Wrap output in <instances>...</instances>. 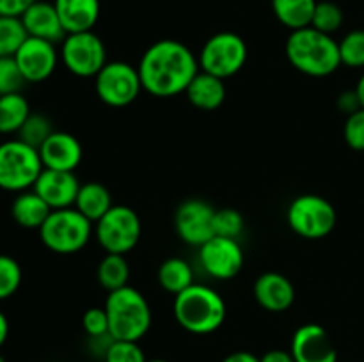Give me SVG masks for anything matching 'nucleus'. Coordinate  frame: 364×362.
I'll return each instance as SVG.
<instances>
[{
	"label": "nucleus",
	"mask_w": 364,
	"mask_h": 362,
	"mask_svg": "<svg viewBox=\"0 0 364 362\" xmlns=\"http://www.w3.org/2000/svg\"><path fill=\"white\" fill-rule=\"evenodd\" d=\"M137 70L146 92L156 98H173L187 91L199 73V60L181 41L160 39L142 53Z\"/></svg>",
	"instance_id": "nucleus-1"
},
{
	"label": "nucleus",
	"mask_w": 364,
	"mask_h": 362,
	"mask_svg": "<svg viewBox=\"0 0 364 362\" xmlns=\"http://www.w3.org/2000/svg\"><path fill=\"white\" fill-rule=\"evenodd\" d=\"M284 52L291 66L308 77H329L341 66L340 45L336 39L313 27L291 31Z\"/></svg>",
	"instance_id": "nucleus-2"
},
{
	"label": "nucleus",
	"mask_w": 364,
	"mask_h": 362,
	"mask_svg": "<svg viewBox=\"0 0 364 362\" xmlns=\"http://www.w3.org/2000/svg\"><path fill=\"white\" fill-rule=\"evenodd\" d=\"M173 312L181 329L196 336H206L223 327L228 307L219 291L206 284L194 283L174 297Z\"/></svg>",
	"instance_id": "nucleus-3"
},
{
	"label": "nucleus",
	"mask_w": 364,
	"mask_h": 362,
	"mask_svg": "<svg viewBox=\"0 0 364 362\" xmlns=\"http://www.w3.org/2000/svg\"><path fill=\"white\" fill-rule=\"evenodd\" d=\"M109 334L119 341H141L151 329V307L139 290L124 286L109 291L105 300Z\"/></svg>",
	"instance_id": "nucleus-4"
},
{
	"label": "nucleus",
	"mask_w": 364,
	"mask_h": 362,
	"mask_svg": "<svg viewBox=\"0 0 364 362\" xmlns=\"http://www.w3.org/2000/svg\"><path fill=\"white\" fill-rule=\"evenodd\" d=\"M95 224L77 208L52 209L48 219L39 227V238L48 251L60 256L80 252L91 240Z\"/></svg>",
	"instance_id": "nucleus-5"
},
{
	"label": "nucleus",
	"mask_w": 364,
	"mask_h": 362,
	"mask_svg": "<svg viewBox=\"0 0 364 362\" xmlns=\"http://www.w3.org/2000/svg\"><path fill=\"white\" fill-rule=\"evenodd\" d=\"M39 151L20 138H11L0 144V188L6 192L31 190L43 172Z\"/></svg>",
	"instance_id": "nucleus-6"
},
{
	"label": "nucleus",
	"mask_w": 364,
	"mask_h": 362,
	"mask_svg": "<svg viewBox=\"0 0 364 362\" xmlns=\"http://www.w3.org/2000/svg\"><path fill=\"white\" fill-rule=\"evenodd\" d=\"M290 229L306 240H322L329 236L338 222L334 206L316 194H302L290 202L287 209Z\"/></svg>",
	"instance_id": "nucleus-7"
},
{
	"label": "nucleus",
	"mask_w": 364,
	"mask_h": 362,
	"mask_svg": "<svg viewBox=\"0 0 364 362\" xmlns=\"http://www.w3.org/2000/svg\"><path fill=\"white\" fill-rule=\"evenodd\" d=\"M141 234V216L134 208L124 204H114L95 224V236L107 254L127 256L137 247Z\"/></svg>",
	"instance_id": "nucleus-8"
},
{
	"label": "nucleus",
	"mask_w": 364,
	"mask_h": 362,
	"mask_svg": "<svg viewBox=\"0 0 364 362\" xmlns=\"http://www.w3.org/2000/svg\"><path fill=\"white\" fill-rule=\"evenodd\" d=\"M199 70L223 80L235 77L247 60V45L235 32H217L206 39L198 55Z\"/></svg>",
	"instance_id": "nucleus-9"
},
{
	"label": "nucleus",
	"mask_w": 364,
	"mask_h": 362,
	"mask_svg": "<svg viewBox=\"0 0 364 362\" xmlns=\"http://www.w3.org/2000/svg\"><path fill=\"white\" fill-rule=\"evenodd\" d=\"M59 53L64 67L80 78H95L109 62L105 43L92 31L68 34Z\"/></svg>",
	"instance_id": "nucleus-10"
},
{
	"label": "nucleus",
	"mask_w": 364,
	"mask_h": 362,
	"mask_svg": "<svg viewBox=\"0 0 364 362\" xmlns=\"http://www.w3.org/2000/svg\"><path fill=\"white\" fill-rule=\"evenodd\" d=\"M95 89L98 98L114 109L132 105L144 91L139 70L124 60L107 62L95 77Z\"/></svg>",
	"instance_id": "nucleus-11"
},
{
	"label": "nucleus",
	"mask_w": 364,
	"mask_h": 362,
	"mask_svg": "<svg viewBox=\"0 0 364 362\" xmlns=\"http://www.w3.org/2000/svg\"><path fill=\"white\" fill-rule=\"evenodd\" d=\"M198 261L203 272L217 280H230L244 268V248L235 238L213 236L199 247Z\"/></svg>",
	"instance_id": "nucleus-12"
},
{
	"label": "nucleus",
	"mask_w": 364,
	"mask_h": 362,
	"mask_svg": "<svg viewBox=\"0 0 364 362\" xmlns=\"http://www.w3.org/2000/svg\"><path fill=\"white\" fill-rule=\"evenodd\" d=\"M215 212L217 209L203 199L183 201L178 206L176 215H174V227H176L178 236L192 247L205 245L215 236V229H213Z\"/></svg>",
	"instance_id": "nucleus-13"
},
{
	"label": "nucleus",
	"mask_w": 364,
	"mask_h": 362,
	"mask_svg": "<svg viewBox=\"0 0 364 362\" xmlns=\"http://www.w3.org/2000/svg\"><path fill=\"white\" fill-rule=\"evenodd\" d=\"M14 60L27 84H41L55 73L60 53L55 43L27 38L14 55Z\"/></svg>",
	"instance_id": "nucleus-14"
},
{
	"label": "nucleus",
	"mask_w": 364,
	"mask_h": 362,
	"mask_svg": "<svg viewBox=\"0 0 364 362\" xmlns=\"http://www.w3.org/2000/svg\"><path fill=\"white\" fill-rule=\"evenodd\" d=\"M290 351L295 362H338L336 346L318 323H306L294 332Z\"/></svg>",
	"instance_id": "nucleus-15"
},
{
	"label": "nucleus",
	"mask_w": 364,
	"mask_h": 362,
	"mask_svg": "<svg viewBox=\"0 0 364 362\" xmlns=\"http://www.w3.org/2000/svg\"><path fill=\"white\" fill-rule=\"evenodd\" d=\"M80 185L75 172L70 170L43 169L32 190L52 209H64L75 206Z\"/></svg>",
	"instance_id": "nucleus-16"
},
{
	"label": "nucleus",
	"mask_w": 364,
	"mask_h": 362,
	"mask_svg": "<svg viewBox=\"0 0 364 362\" xmlns=\"http://www.w3.org/2000/svg\"><path fill=\"white\" fill-rule=\"evenodd\" d=\"M45 169L75 172L82 162L84 149L80 141L68 131H53L38 149Z\"/></svg>",
	"instance_id": "nucleus-17"
},
{
	"label": "nucleus",
	"mask_w": 364,
	"mask_h": 362,
	"mask_svg": "<svg viewBox=\"0 0 364 362\" xmlns=\"http://www.w3.org/2000/svg\"><path fill=\"white\" fill-rule=\"evenodd\" d=\"M256 302L269 312H284L294 305L295 287L287 275L277 272H265L252 286Z\"/></svg>",
	"instance_id": "nucleus-18"
},
{
	"label": "nucleus",
	"mask_w": 364,
	"mask_h": 362,
	"mask_svg": "<svg viewBox=\"0 0 364 362\" xmlns=\"http://www.w3.org/2000/svg\"><path fill=\"white\" fill-rule=\"evenodd\" d=\"M21 23H23L28 38L45 39V41L55 43V45L57 43H63L64 38L68 35L53 2L36 0L21 14Z\"/></svg>",
	"instance_id": "nucleus-19"
},
{
	"label": "nucleus",
	"mask_w": 364,
	"mask_h": 362,
	"mask_svg": "<svg viewBox=\"0 0 364 362\" xmlns=\"http://www.w3.org/2000/svg\"><path fill=\"white\" fill-rule=\"evenodd\" d=\"M66 34L92 31L100 18V0H53Z\"/></svg>",
	"instance_id": "nucleus-20"
},
{
	"label": "nucleus",
	"mask_w": 364,
	"mask_h": 362,
	"mask_svg": "<svg viewBox=\"0 0 364 362\" xmlns=\"http://www.w3.org/2000/svg\"><path fill=\"white\" fill-rule=\"evenodd\" d=\"M224 82L226 80H223V78L213 77V75L199 70V73L188 84L185 94H187L192 106L205 110V112H212V110L219 109L226 99V84Z\"/></svg>",
	"instance_id": "nucleus-21"
},
{
	"label": "nucleus",
	"mask_w": 364,
	"mask_h": 362,
	"mask_svg": "<svg viewBox=\"0 0 364 362\" xmlns=\"http://www.w3.org/2000/svg\"><path fill=\"white\" fill-rule=\"evenodd\" d=\"M50 213H52V208L32 188L20 192L11 204V216L18 226L25 229L39 231Z\"/></svg>",
	"instance_id": "nucleus-22"
},
{
	"label": "nucleus",
	"mask_w": 364,
	"mask_h": 362,
	"mask_svg": "<svg viewBox=\"0 0 364 362\" xmlns=\"http://www.w3.org/2000/svg\"><path fill=\"white\" fill-rule=\"evenodd\" d=\"M112 206V194H110L105 185L98 183V181H87V183L80 185L77 201H75V208L82 215L87 216L92 224L98 222Z\"/></svg>",
	"instance_id": "nucleus-23"
},
{
	"label": "nucleus",
	"mask_w": 364,
	"mask_h": 362,
	"mask_svg": "<svg viewBox=\"0 0 364 362\" xmlns=\"http://www.w3.org/2000/svg\"><path fill=\"white\" fill-rule=\"evenodd\" d=\"M316 0H272L274 16L290 31L311 27Z\"/></svg>",
	"instance_id": "nucleus-24"
},
{
	"label": "nucleus",
	"mask_w": 364,
	"mask_h": 362,
	"mask_svg": "<svg viewBox=\"0 0 364 362\" xmlns=\"http://www.w3.org/2000/svg\"><path fill=\"white\" fill-rule=\"evenodd\" d=\"M31 114V105L21 92L0 96V135H16Z\"/></svg>",
	"instance_id": "nucleus-25"
},
{
	"label": "nucleus",
	"mask_w": 364,
	"mask_h": 362,
	"mask_svg": "<svg viewBox=\"0 0 364 362\" xmlns=\"http://www.w3.org/2000/svg\"><path fill=\"white\" fill-rule=\"evenodd\" d=\"M159 283L167 293L176 297L178 293L194 284V270L185 259L169 258L160 265Z\"/></svg>",
	"instance_id": "nucleus-26"
},
{
	"label": "nucleus",
	"mask_w": 364,
	"mask_h": 362,
	"mask_svg": "<svg viewBox=\"0 0 364 362\" xmlns=\"http://www.w3.org/2000/svg\"><path fill=\"white\" fill-rule=\"evenodd\" d=\"M100 286L105 287L107 291H116L121 287L128 286L130 279V265L127 261V256L123 254H105V258L100 261L98 270Z\"/></svg>",
	"instance_id": "nucleus-27"
},
{
	"label": "nucleus",
	"mask_w": 364,
	"mask_h": 362,
	"mask_svg": "<svg viewBox=\"0 0 364 362\" xmlns=\"http://www.w3.org/2000/svg\"><path fill=\"white\" fill-rule=\"evenodd\" d=\"M28 38L21 18L0 16V57H14Z\"/></svg>",
	"instance_id": "nucleus-28"
},
{
	"label": "nucleus",
	"mask_w": 364,
	"mask_h": 362,
	"mask_svg": "<svg viewBox=\"0 0 364 362\" xmlns=\"http://www.w3.org/2000/svg\"><path fill=\"white\" fill-rule=\"evenodd\" d=\"M53 124L45 114L32 112L28 116V119L25 121L23 126L20 128V131L16 133V138H20L25 144L32 146V148L39 149L43 146V142L53 133Z\"/></svg>",
	"instance_id": "nucleus-29"
},
{
	"label": "nucleus",
	"mask_w": 364,
	"mask_h": 362,
	"mask_svg": "<svg viewBox=\"0 0 364 362\" xmlns=\"http://www.w3.org/2000/svg\"><path fill=\"white\" fill-rule=\"evenodd\" d=\"M343 25V11L338 4L323 0V2H316L315 14H313L311 27L316 31L323 32V34L333 35L334 32L340 31Z\"/></svg>",
	"instance_id": "nucleus-30"
},
{
	"label": "nucleus",
	"mask_w": 364,
	"mask_h": 362,
	"mask_svg": "<svg viewBox=\"0 0 364 362\" xmlns=\"http://www.w3.org/2000/svg\"><path fill=\"white\" fill-rule=\"evenodd\" d=\"M341 66L364 67V31H352L338 41Z\"/></svg>",
	"instance_id": "nucleus-31"
},
{
	"label": "nucleus",
	"mask_w": 364,
	"mask_h": 362,
	"mask_svg": "<svg viewBox=\"0 0 364 362\" xmlns=\"http://www.w3.org/2000/svg\"><path fill=\"white\" fill-rule=\"evenodd\" d=\"M21 273L20 263L14 258L6 254H0V300H7L20 290Z\"/></svg>",
	"instance_id": "nucleus-32"
},
{
	"label": "nucleus",
	"mask_w": 364,
	"mask_h": 362,
	"mask_svg": "<svg viewBox=\"0 0 364 362\" xmlns=\"http://www.w3.org/2000/svg\"><path fill=\"white\" fill-rule=\"evenodd\" d=\"M244 216H242V213L238 209L223 208L215 212L213 229H215L217 236H226L238 240V236L244 233Z\"/></svg>",
	"instance_id": "nucleus-33"
},
{
	"label": "nucleus",
	"mask_w": 364,
	"mask_h": 362,
	"mask_svg": "<svg viewBox=\"0 0 364 362\" xmlns=\"http://www.w3.org/2000/svg\"><path fill=\"white\" fill-rule=\"evenodd\" d=\"M27 84L14 57H0V96L21 92Z\"/></svg>",
	"instance_id": "nucleus-34"
},
{
	"label": "nucleus",
	"mask_w": 364,
	"mask_h": 362,
	"mask_svg": "<svg viewBox=\"0 0 364 362\" xmlns=\"http://www.w3.org/2000/svg\"><path fill=\"white\" fill-rule=\"evenodd\" d=\"M103 362H148V358L137 341L114 339L103 357Z\"/></svg>",
	"instance_id": "nucleus-35"
},
{
	"label": "nucleus",
	"mask_w": 364,
	"mask_h": 362,
	"mask_svg": "<svg viewBox=\"0 0 364 362\" xmlns=\"http://www.w3.org/2000/svg\"><path fill=\"white\" fill-rule=\"evenodd\" d=\"M343 137L348 148L354 149V151H364V109L347 116Z\"/></svg>",
	"instance_id": "nucleus-36"
},
{
	"label": "nucleus",
	"mask_w": 364,
	"mask_h": 362,
	"mask_svg": "<svg viewBox=\"0 0 364 362\" xmlns=\"http://www.w3.org/2000/svg\"><path fill=\"white\" fill-rule=\"evenodd\" d=\"M82 327L89 337H98L109 334V316L105 307H91L82 316Z\"/></svg>",
	"instance_id": "nucleus-37"
},
{
	"label": "nucleus",
	"mask_w": 364,
	"mask_h": 362,
	"mask_svg": "<svg viewBox=\"0 0 364 362\" xmlns=\"http://www.w3.org/2000/svg\"><path fill=\"white\" fill-rule=\"evenodd\" d=\"M36 0H0V16L21 18Z\"/></svg>",
	"instance_id": "nucleus-38"
},
{
	"label": "nucleus",
	"mask_w": 364,
	"mask_h": 362,
	"mask_svg": "<svg viewBox=\"0 0 364 362\" xmlns=\"http://www.w3.org/2000/svg\"><path fill=\"white\" fill-rule=\"evenodd\" d=\"M338 109H340L343 114H347V116H350V114L358 112V110L363 109L355 89L343 91L340 96H338Z\"/></svg>",
	"instance_id": "nucleus-39"
},
{
	"label": "nucleus",
	"mask_w": 364,
	"mask_h": 362,
	"mask_svg": "<svg viewBox=\"0 0 364 362\" xmlns=\"http://www.w3.org/2000/svg\"><path fill=\"white\" fill-rule=\"evenodd\" d=\"M259 362H295L290 350H269L259 357Z\"/></svg>",
	"instance_id": "nucleus-40"
},
{
	"label": "nucleus",
	"mask_w": 364,
	"mask_h": 362,
	"mask_svg": "<svg viewBox=\"0 0 364 362\" xmlns=\"http://www.w3.org/2000/svg\"><path fill=\"white\" fill-rule=\"evenodd\" d=\"M223 362H259V357H256L251 351H233L228 357H224Z\"/></svg>",
	"instance_id": "nucleus-41"
},
{
	"label": "nucleus",
	"mask_w": 364,
	"mask_h": 362,
	"mask_svg": "<svg viewBox=\"0 0 364 362\" xmlns=\"http://www.w3.org/2000/svg\"><path fill=\"white\" fill-rule=\"evenodd\" d=\"M7 336H9V319H7V316L0 311V348H2L4 343L7 341Z\"/></svg>",
	"instance_id": "nucleus-42"
},
{
	"label": "nucleus",
	"mask_w": 364,
	"mask_h": 362,
	"mask_svg": "<svg viewBox=\"0 0 364 362\" xmlns=\"http://www.w3.org/2000/svg\"><path fill=\"white\" fill-rule=\"evenodd\" d=\"M355 92H358L359 102H361V106L364 109V73L361 75V78L358 80V85H355Z\"/></svg>",
	"instance_id": "nucleus-43"
},
{
	"label": "nucleus",
	"mask_w": 364,
	"mask_h": 362,
	"mask_svg": "<svg viewBox=\"0 0 364 362\" xmlns=\"http://www.w3.org/2000/svg\"><path fill=\"white\" fill-rule=\"evenodd\" d=\"M148 362H169V361H166V358H153V361H148Z\"/></svg>",
	"instance_id": "nucleus-44"
},
{
	"label": "nucleus",
	"mask_w": 364,
	"mask_h": 362,
	"mask_svg": "<svg viewBox=\"0 0 364 362\" xmlns=\"http://www.w3.org/2000/svg\"><path fill=\"white\" fill-rule=\"evenodd\" d=\"M0 362H6V358H4L2 353H0Z\"/></svg>",
	"instance_id": "nucleus-45"
},
{
	"label": "nucleus",
	"mask_w": 364,
	"mask_h": 362,
	"mask_svg": "<svg viewBox=\"0 0 364 362\" xmlns=\"http://www.w3.org/2000/svg\"><path fill=\"white\" fill-rule=\"evenodd\" d=\"M0 144H2V142H0Z\"/></svg>",
	"instance_id": "nucleus-46"
},
{
	"label": "nucleus",
	"mask_w": 364,
	"mask_h": 362,
	"mask_svg": "<svg viewBox=\"0 0 364 362\" xmlns=\"http://www.w3.org/2000/svg\"><path fill=\"white\" fill-rule=\"evenodd\" d=\"M338 362H340V361H338Z\"/></svg>",
	"instance_id": "nucleus-47"
}]
</instances>
